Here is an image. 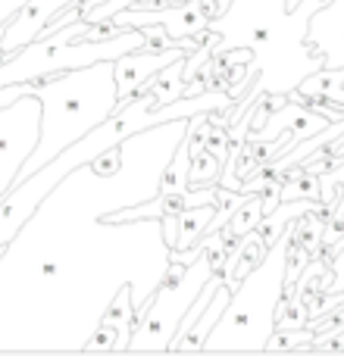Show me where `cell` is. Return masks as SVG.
<instances>
[{
    "label": "cell",
    "mask_w": 344,
    "mask_h": 356,
    "mask_svg": "<svg viewBox=\"0 0 344 356\" xmlns=\"http://www.w3.org/2000/svg\"><path fill=\"white\" fill-rule=\"evenodd\" d=\"M113 63L116 60H100L94 66L66 69V72L31 79L22 81V85L0 88V106L13 104L22 94H35L41 100V141H38L35 154L25 160L16 181H22V178L38 172L41 166H47L69 144L85 138L94 125H100L119 110Z\"/></svg>",
    "instance_id": "cell-1"
},
{
    "label": "cell",
    "mask_w": 344,
    "mask_h": 356,
    "mask_svg": "<svg viewBox=\"0 0 344 356\" xmlns=\"http://www.w3.org/2000/svg\"><path fill=\"white\" fill-rule=\"evenodd\" d=\"M228 303H232V288H228V284H219V291H216L213 300L207 303V309L201 313L197 325L191 328V334L182 341V347H178V350H203V344H207L210 332H213L216 322L222 319V313L228 309Z\"/></svg>",
    "instance_id": "cell-9"
},
{
    "label": "cell",
    "mask_w": 344,
    "mask_h": 356,
    "mask_svg": "<svg viewBox=\"0 0 344 356\" xmlns=\"http://www.w3.org/2000/svg\"><path fill=\"white\" fill-rule=\"evenodd\" d=\"M222 257H226V241H222V232H216L213 244L194 263H175V259H169L166 284H160L157 294L148 300L141 322L132 332L129 350H138V347H144V350H169L182 316L188 313L194 297L203 291L207 278L222 266Z\"/></svg>",
    "instance_id": "cell-3"
},
{
    "label": "cell",
    "mask_w": 344,
    "mask_h": 356,
    "mask_svg": "<svg viewBox=\"0 0 344 356\" xmlns=\"http://www.w3.org/2000/svg\"><path fill=\"white\" fill-rule=\"evenodd\" d=\"M332 269H335V284H329L326 291H344V247L332 250Z\"/></svg>",
    "instance_id": "cell-12"
},
{
    "label": "cell",
    "mask_w": 344,
    "mask_h": 356,
    "mask_svg": "<svg viewBox=\"0 0 344 356\" xmlns=\"http://www.w3.org/2000/svg\"><path fill=\"white\" fill-rule=\"evenodd\" d=\"M188 47H138L132 54L119 56L113 63L116 69V94H119V106H125L129 100H135L138 94H144L150 88V79H154L160 69H166L169 63H175L178 56H188Z\"/></svg>",
    "instance_id": "cell-5"
},
{
    "label": "cell",
    "mask_w": 344,
    "mask_h": 356,
    "mask_svg": "<svg viewBox=\"0 0 344 356\" xmlns=\"http://www.w3.org/2000/svg\"><path fill=\"white\" fill-rule=\"evenodd\" d=\"M38 141H41V100L35 94H22L13 104L0 106V200L16 184Z\"/></svg>",
    "instance_id": "cell-4"
},
{
    "label": "cell",
    "mask_w": 344,
    "mask_h": 356,
    "mask_svg": "<svg viewBox=\"0 0 344 356\" xmlns=\"http://www.w3.org/2000/svg\"><path fill=\"white\" fill-rule=\"evenodd\" d=\"M266 209H263V194H247V200L241 203L238 209H235V216L226 222V228H222V241H235L241 238V234H247L251 228H257L260 222H263Z\"/></svg>",
    "instance_id": "cell-10"
},
{
    "label": "cell",
    "mask_w": 344,
    "mask_h": 356,
    "mask_svg": "<svg viewBox=\"0 0 344 356\" xmlns=\"http://www.w3.org/2000/svg\"><path fill=\"white\" fill-rule=\"evenodd\" d=\"M297 94H301V100L313 97V100H329V104L344 106V66H338V69H332V66L313 69L307 79H301Z\"/></svg>",
    "instance_id": "cell-7"
},
{
    "label": "cell",
    "mask_w": 344,
    "mask_h": 356,
    "mask_svg": "<svg viewBox=\"0 0 344 356\" xmlns=\"http://www.w3.org/2000/svg\"><path fill=\"white\" fill-rule=\"evenodd\" d=\"M301 197H310V200H322V188H320V175L307 172L304 178H285L282 181V200H301Z\"/></svg>",
    "instance_id": "cell-11"
},
{
    "label": "cell",
    "mask_w": 344,
    "mask_h": 356,
    "mask_svg": "<svg viewBox=\"0 0 344 356\" xmlns=\"http://www.w3.org/2000/svg\"><path fill=\"white\" fill-rule=\"evenodd\" d=\"M188 191H191V141H188V131H185V138L175 144V150H172V160H166L160 194L185 197Z\"/></svg>",
    "instance_id": "cell-8"
},
{
    "label": "cell",
    "mask_w": 344,
    "mask_h": 356,
    "mask_svg": "<svg viewBox=\"0 0 344 356\" xmlns=\"http://www.w3.org/2000/svg\"><path fill=\"white\" fill-rule=\"evenodd\" d=\"M295 241V225L266 250V257L247 272L232 291V303L210 332L203 350H266V341L276 332L279 303L285 300V269Z\"/></svg>",
    "instance_id": "cell-2"
},
{
    "label": "cell",
    "mask_w": 344,
    "mask_h": 356,
    "mask_svg": "<svg viewBox=\"0 0 344 356\" xmlns=\"http://www.w3.org/2000/svg\"><path fill=\"white\" fill-rule=\"evenodd\" d=\"M100 325H110L116 332V350H129V341H132V332L138 325V307L132 300V284H123L119 294L113 297V303L104 309V319Z\"/></svg>",
    "instance_id": "cell-6"
}]
</instances>
